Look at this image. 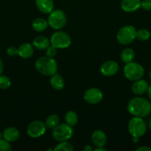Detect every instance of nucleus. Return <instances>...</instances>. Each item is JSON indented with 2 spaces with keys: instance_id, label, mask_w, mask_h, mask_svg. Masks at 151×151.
Segmentation results:
<instances>
[{
  "instance_id": "nucleus-22",
  "label": "nucleus",
  "mask_w": 151,
  "mask_h": 151,
  "mask_svg": "<svg viewBox=\"0 0 151 151\" xmlns=\"http://www.w3.org/2000/svg\"><path fill=\"white\" fill-rule=\"evenodd\" d=\"M78 115L73 111H69L66 113L65 116V123H67L68 125H70V126H74L77 124L78 122Z\"/></svg>"
},
{
  "instance_id": "nucleus-38",
  "label": "nucleus",
  "mask_w": 151,
  "mask_h": 151,
  "mask_svg": "<svg viewBox=\"0 0 151 151\" xmlns=\"http://www.w3.org/2000/svg\"><path fill=\"white\" fill-rule=\"evenodd\" d=\"M149 78H150V81H151V69H150V72H149Z\"/></svg>"
},
{
  "instance_id": "nucleus-10",
  "label": "nucleus",
  "mask_w": 151,
  "mask_h": 151,
  "mask_svg": "<svg viewBox=\"0 0 151 151\" xmlns=\"http://www.w3.org/2000/svg\"><path fill=\"white\" fill-rule=\"evenodd\" d=\"M103 98L102 91L97 88H90L84 92V100L89 104L94 105L100 103Z\"/></svg>"
},
{
  "instance_id": "nucleus-31",
  "label": "nucleus",
  "mask_w": 151,
  "mask_h": 151,
  "mask_svg": "<svg viewBox=\"0 0 151 151\" xmlns=\"http://www.w3.org/2000/svg\"><path fill=\"white\" fill-rule=\"evenodd\" d=\"M136 151H151V147L148 146H142L136 149Z\"/></svg>"
},
{
  "instance_id": "nucleus-26",
  "label": "nucleus",
  "mask_w": 151,
  "mask_h": 151,
  "mask_svg": "<svg viewBox=\"0 0 151 151\" xmlns=\"http://www.w3.org/2000/svg\"><path fill=\"white\" fill-rule=\"evenodd\" d=\"M11 85V81L10 78L5 75H0V88L7 89Z\"/></svg>"
},
{
  "instance_id": "nucleus-4",
  "label": "nucleus",
  "mask_w": 151,
  "mask_h": 151,
  "mask_svg": "<svg viewBox=\"0 0 151 151\" xmlns=\"http://www.w3.org/2000/svg\"><path fill=\"white\" fill-rule=\"evenodd\" d=\"M128 131L132 137H143L147 131V124L142 117L133 116L128 123Z\"/></svg>"
},
{
  "instance_id": "nucleus-34",
  "label": "nucleus",
  "mask_w": 151,
  "mask_h": 151,
  "mask_svg": "<svg viewBox=\"0 0 151 151\" xmlns=\"http://www.w3.org/2000/svg\"><path fill=\"white\" fill-rule=\"evenodd\" d=\"M84 151H91L92 150V147L90 145H85L84 146V149H83Z\"/></svg>"
},
{
  "instance_id": "nucleus-11",
  "label": "nucleus",
  "mask_w": 151,
  "mask_h": 151,
  "mask_svg": "<svg viewBox=\"0 0 151 151\" xmlns=\"http://www.w3.org/2000/svg\"><path fill=\"white\" fill-rule=\"evenodd\" d=\"M118 71V64L114 60H107L101 66V72L103 75L111 77L115 75Z\"/></svg>"
},
{
  "instance_id": "nucleus-20",
  "label": "nucleus",
  "mask_w": 151,
  "mask_h": 151,
  "mask_svg": "<svg viewBox=\"0 0 151 151\" xmlns=\"http://www.w3.org/2000/svg\"><path fill=\"white\" fill-rule=\"evenodd\" d=\"M48 25V22L42 18H38V19H35L32 23L33 28L34 30L37 31V32H42V31L45 30Z\"/></svg>"
},
{
  "instance_id": "nucleus-18",
  "label": "nucleus",
  "mask_w": 151,
  "mask_h": 151,
  "mask_svg": "<svg viewBox=\"0 0 151 151\" xmlns=\"http://www.w3.org/2000/svg\"><path fill=\"white\" fill-rule=\"evenodd\" d=\"M50 45V41L46 37L39 35L36 37L33 41V46L38 50H44Z\"/></svg>"
},
{
  "instance_id": "nucleus-6",
  "label": "nucleus",
  "mask_w": 151,
  "mask_h": 151,
  "mask_svg": "<svg viewBox=\"0 0 151 151\" xmlns=\"http://www.w3.org/2000/svg\"><path fill=\"white\" fill-rule=\"evenodd\" d=\"M136 28L131 25H126L122 27L117 33V41L122 45L130 44L136 38Z\"/></svg>"
},
{
  "instance_id": "nucleus-37",
  "label": "nucleus",
  "mask_w": 151,
  "mask_h": 151,
  "mask_svg": "<svg viewBox=\"0 0 151 151\" xmlns=\"http://www.w3.org/2000/svg\"><path fill=\"white\" fill-rule=\"evenodd\" d=\"M148 128H149V129L151 131V119H150L149 122H148Z\"/></svg>"
},
{
  "instance_id": "nucleus-15",
  "label": "nucleus",
  "mask_w": 151,
  "mask_h": 151,
  "mask_svg": "<svg viewBox=\"0 0 151 151\" xmlns=\"http://www.w3.org/2000/svg\"><path fill=\"white\" fill-rule=\"evenodd\" d=\"M91 139L96 147H104L107 143V136L104 131L97 130L93 133Z\"/></svg>"
},
{
  "instance_id": "nucleus-1",
  "label": "nucleus",
  "mask_w": 151,
  "mask_h": 151,
  "mask_svg": "<svg viewBox=\"0 0 151 151\" xmlns=\"http://www.w3.org/2000/svg\"><path fill=\"white\" fill-rule=\"evenodd\" d=\"M127 111L134 116L145 117L151 112V103L146 98L136 97L132 98L127 104Z\"/></svg>"
},
{
  "instance_id": "nucleus-7",
  "label": "nucleus",
  "mask_w": 151,
  "mask_h": 151,
  "mask_svg": "<svg viewBox=\"0 0 151 151\" xmlns=\"http://www.w3.org/2000/svg\"><path fill=\"white\" fill-rule=\"evenodd\" d=\"M48 24L54 29H62L66 25L67 16L66 14L62 10H53L48 16Z\"/></svg>"
},
{
  "instance_id": "nucleus-16",
  "label": "nucleus",
  "mask_w": 151,
  "mask_h": 151,
  "mask_svg": "<svg viewBox=\"0 0 151 151\" xmlns=\"http://www.w3.org/2000/svg\"><path fill=\"white\" fill-rule=\"evenodd\" d=\"M19 131L14 127H9L4 129L2 133V137L9 142H13L19 138Z\"/></svg>"
},
{
  "instance_id": "nucleus-39",
  "label": "nucleus",
  "mask_w": 151,
  "mask_h": 151,
  "mask_svg": "<svg viewBox=\"0 0 151 151\" xmlns=\"http://www.w3.org/2000/svg\"><path fill=\"white\" fill-rule=\"evenodd\" d=\"M1 137H2V134H1V132L0 131V139H1Z\"/></svg>"
},
{
  "instance_id": "nucleus-9",
  "label": "nucleus",
  "mask_w": 151,
  "mask_h": 151,
  "mask_svg": "<svg viewBox=\"0 0 151 151\" xmlns=\"http://www.w3.org/2000/svg\"><path fill=\"white\" fill-rule=\"evenodd\" d=\"M47 127L44 122L41 120H35L31 122L27 128L28 136L32 138H38L41 137L46 132Z\"/></svg>"
},
{
  "instance_id": "nucleus-35",
  "label": "nucleus",
  "mask_w": 151,
  "mask_h": 151,
  "mask_svg": "<svg viewBox=\"0 0 151 151\" xmlns=\"http://www.w3.org/2000/svg\"><path fill=\"white\" fill-rule=\"evenodd\" d=\"M3 63H2V60H1V59L0 58V75L2 74V72H3Z\"/></svg>"
},
{
  "instance_id": "nucleus-12",
  "label": "nucleus",
  "mask_w": 151,
  "mask_h": 151,
  "mask_svg": "<svg viewBox=\"0 0 151 151\" xmlns=\"http://www.w3.org/2000/svg\"><path fill=\"white\" fill-rule=\"evenodd\" d=\"M149 84L145 80L139 79L135 81L133 84L132 85L131 89L134 94L138 96H141L144 94L147 91Z\"/></svg>"
},
{
  "instance_id": "nucleus-32",
  "label": "nucleus",
  "mask_w": 151,
  "mask_h": 151,
  "mask_svg": "<svg viewBox=\"0 0 151 151\" xmlns=\"http://www.w3.org/2000/svg\"><path fill=\"white\" fill-rule=\"evenodd\" d=\"M147 95H148V97H149L150 100L151 101V85L149 86V87H148V89H147Z\"/></svg>"
},
{
  "instance_id": "nucleus-28",
  "label": "nucleus",
  "mask_w": 151,
  "mask_h": 151,
  "mask_svg": "<svg viewBox=\"0 0 151 151\" xmlns=\"http://www.w3.org/2000/svg\"><path fill=\"white\" fill-rule=\"evenodd\" d=\"M57 54V48L53 46H49L47 49H46V56L50 58H53Z\"/></svg>"
},
{
  "instance_id": "nucleus-13",
  "label": "nucleus",
  "mask_w": 151,
  "mask_h": 151,
  "mask_svg": "<svg viewBox=\"0 0 151 151\" xmlns=\"http://www.w3.org/2000/svg\"><path fill=\"white\" fill-rule=\"evenodd\" d=\"M141 3V0H122L121 2V7L124 12L132 13L140 8Z\"/></svg>"
},
{
  "instance_id": "nucleus-8",
  "label": "nucleus",
  "mask_w": 151,
  "mask_h": 151,
  "mask_svg": "<svg viewBox=\"0 0 151 151\" xmlns=\"http://www.w3.org/2000/svg\"><path fill=\"white\" fill-rule=\"evenodd\" d=\"M50 41V44L57 49H65L71 44V38L66 32L58 31L51 35Z\"/></svg>"
},
{
  "instance_id": "nucleus-21",
  "label": "nucleus",
  "mask_w": 151,
  "mask_h": 151,
  "mask_svg": "<svg viewBox=\"0 0 151 151\" xmlns=\"http://www.w3.org/2000/svg\"><path fill=\"white\" fill-rule=\"evenodd\" d=\"M135 58V52L131 48H126L121 52V60L124 63H127L133 61Z\"/></svg>"
},
{
  "instance_id": "nucleus-27",
  "label": "nucleus",
  "mask_w": 151,
  "mask_h": 151,
  "mask_svg": "<svg viewBox=\"0 0 151 151\" xmlns=\"http://www.w3.org/2000/svg\"><path fill=\"white\" fill-rule=\"evenodd\" d=\"M11 149V146L9 142H7L4 139H0V151H10Z\"/></svg>"
},
{
  "instance_id": "nucleus-2",
  "label": "nucleus",
  "mask_w": 151,
  "mask_h": 151,
  "mask_svg": "<svg viewBox=\"0 0 151 151\" xmlns=\"http://www.w3.org/2000/svg\"><path fill=\"white\" fill-rule=\"evenodd\" d=\"M35 67L36 70L41 75L46 76H52L56 74L58 70L57 63L53 58L41 57L36 60L35 63Z\"/></svg>"
},
{
  "instance_id": "nucleus-3",
  "label": "nucleus",
  "mask_w": 151,
  "mask_h": 151,
  "mask_svg": "<svg viewBox=\"0 0 151 151\" xmlns=\"http://www.w3.org/2000/svg\"><path fill=\"white\" fill-rule=\"evenodd\" d=\"M124 74L129 81H135L142 79L144 75V69L139 63L131 61L126 63L124 67Z\"/></svg>"
},
{
  "instance_id": "nucleus-36",
  "label": "nucleus",
  "mask_w": 151,
  "mask_h": 151,
  "mask_svg": "<svg viewBox=\"0 0 151 151\" xmlns=\"http://www.w3.org/2000/svg\"><path fill=\"white\" fill-rule=\"evenodd\" d=\"M133 142L134 143H137L139 142V137H133Z\"/></svg>"
},
{
  "instance_id": "nucleus-5",
  "label": "nucleus",
  "mask_w": 151,
  "mask_h": 151,
  "mask_svg": "<svg viewBox=\"0 0 151 151\" xmlns=\"http://www.w3.org/2000/svg\"><path fill=\"white\" fill-rule=\"evenodd\" d=\"M73 135V130L72 126L67 123L59 124L53 129L52 136L56 141L65 142L68 141Z\"/></svg>"
},
{
  "instance_id": "nucleus-24",
  "label": "nucleus",
  "mask_w": 151,
  "mask_h": 151,
  "mask_svg": "<svg viewBox=\"0 0 151 151\" xmlns=\"http://www.w3.org/2000/svg\"><path fill=\"white\" fill-rule=\"evenodd\" d=\"M150 38V32L146 29H141L136 32V38L141 41H147Z\"/></svg>"
},
{
  "instance_id": "nucleus-14",
  "label": "nucleus",
  "mask_w": 151,
  "mask_h": 151,
  "mask_svg": "<svg viewBox=\"0 0 151 151\" xmlns=\"http://www.w3.org/2000/svg\"><path fill=\"white\" fill-rule=\"evenodd\" d=\"M36 6L43 13H51L54 8L53 0H36Z\"/></svg>"
},
{
  "instance_id": "nucleus-23",
  "label": "nucleus",
  "mask_w": 151,
  "mask_h": 151,
  "mask_svg": "<svg viewBox=\"0 0 151 151\" xmlns=\"http://www.w3.org/2000/svg\"><path fill=\"white\" fill-rule=\"evenodd\" d=\"M59 124V118L56 114H50L47 116L45 125L48 129H53Z\"/></svg>"
},
{
  "instance_id": "nucleus-17",
  "label": "nucleus",
  "mask_w": 151,
  "mask_h": 151,
  "mask_svg": "<svg viewBox=\"0 0 151 151\" xmlns=\"http://www.w3.org/2000/svg\"><path fill=\"white\" fill-rule=\"evenodd\" d=\"M18 50H19V55L22 58H30L32 57L34 52L33 46L28 43L22 44L18 48Z\"/></svg>"
},
{
  "instance_id": "nucleus-30",
  "label": "nucleus",
  "mask_w": 151,
  "mask_h": 151,
  "mask_svg": "<svg viewBox=\"0 0 151 151\" xmlns=\"http://www.w3.org/2000/svg\"><path fill=\"white\" fill-rule=\"evenodd\" d=\"M7 54L10 57H14V56L19 55V50L16 47H10L7 48Z\"/></svg>"
},
{
  "instance_id": "nucleus-25",
  "label": "nucleus",
  "mask_w": 151,
  "mask_h": 151,
  "mask_svg": "<svg viewBox=\"0 0 151 151\" xmlns=\"http://www.w3.org/2000/svg\"><path fill=\"white\" fill-rule=\"evenodd\" d=\"M55 151L57 150H66V151H73V147L72 145L70 142H68V141L65 142H61L59 144H58L56 146L54 149Z\"/></svg>"
},
{
  "instance_id": "nucleus-33",
  "label": "nucleus",
  "mask_w": 151,
  "mask_h": 151,
  "mask_svg": "<svg viewBox=\"0 0 151 151\" xmlns=\"http://www.w3.org/2000/svg\"><path fill=\"white\" fill-rule=\"evenodd\" d=\"M96 151H107V149H106L104 147H97V148L95 149Z\"/></svg>"
},
{
  "instance_id": "nucleus-29",
  "label": "nucleus",
  "mask_w": 151,
  "mask_h": 151,
  "mask_svg": "<svg viewBox=\"0 0 151 151\" xmlns=\"http://www.w3.org/2000/svg\"><path fill=\"white\" fill-rule=\"evenodd\" d=\"M141 7L146 11H151V0H142Z\"/></svg>"
},
{
  "instance_id": "nucleus-19",
  "label": "nucleus",
  "mask_w": 151,
  "mask_h": 151,
  "mask_svg": "<svg viewBox=\"0 0 151 151\" xmlns=\"http://www.w3.org/2000/svg\"><path fill=\"white\" fill-rule=\"evenodd\" d=\"M50 77L51 78H50V83L51 86L58 91L63 89L65 87V81H64L63 78L61 75H58L57 73L54 74Z\"/></svg>"
}]
</instances>
